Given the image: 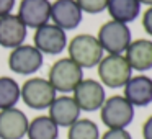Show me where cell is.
Listing matches in <instances>:
<instances>
[{"label": "cell", "instance_id": "cell-1", "mask_svg": "<svg viewBox=\"0 0 152 139\" xmlns=\"http://www.w3.org/2000/svg\"><path fill=\"white\" fill-rule=\"evenodd\" d=\"M67 53L70 59L82 69H93L103 59L105 51L100 46L96 36L88 33H80L67 43Z\"/></svg>", "mask_w": 152, "mask_h": 139}, {"label": "cell", "instance_id": "cell-2", "mask_svg": "<svg viewBox=\"0 0 152 139\" xmlns=\"http://www.w3.org/2000/svg\"><path fill=\"white\" fill-rule=\"evenodd\" d=\"M98 79L103 87L108 89H123L134 70L126 61L124 54H106L96 66Z\"/></svg>", "mask_w": 152, "mask_h": 139}, {"label": "cell", "instance_id": "cell-3", "mask_svg": "<svg viewBox=\"0 0 152 139\" xmlns=\"http://www.w3.org/2000/svg\"><path fill=\"white\" fill-rule=\"evenodd\" d=\"M98 111L102 123L108 129H126L136 116V108L123 95L106 97Z\"/></svg>", "mask_w": 152, "mask_h": 139}, {"label": "cell", "instance_id": "cell-4", "mask_svg": "<svg viewBox=\"0 0 152 139\" xmlns=\"http://www.w3.org/2000/svg\"><path fill=\"white\" fill-rule=\"evenodd\" d=\"M83 79V69L77 66L70 57H61L53 66L49 67L48 72V80L54 87L57 93L69 95L74 92L80 80Z\"/></svg>", "mask_w": 152, "mask_h": 139}, {"label": "cell", "instance_id": "cell-5", "mask_svg": "<svg viewBox=\"0 0 152 139\" xmlns=\"http://www.w3.org/2000/svg\"><path fill=\"white\" fill-rule=\"evenodd\" d=\"M96 40L106 54H124L132 41V34L126 23L108 20L100 26Z\"/></svg>", "mask_w": 152, "mask_h": 139}, {"label": "cell", "instance_id": "cell-6", "mask_svg": "<svg viewBox=\"0 0 152 139\" xmlns=\"http://www.w3.org/2000/svg\"><path fill=\"white\" fill-rule=\"evenodd\" d=\"M21 89V100L31 110H48L57 97V92L44 77H31L25 80Z\"/></svg>", "mask_w": 152, "mask_h": 139}, {"label": "cell", "instance_id": "cell-7", "mask_svg": "<svg viewBox=\"0 0 152 139\" xmlns=\"http://www.w3.org/2000/svg\"><path fill=\"white\" fill-rule=\"evenodd\" d=\"M33 46L46 56H59L64 49H67V33L54 23H46L36 28L33 34Z\"/></svg>", "mask_w": 152, "mask_h": 139}, {"label": "cell", "instance_id": "cell-8", "mask_svg": "<svg viewBox=\"0 0 152 139\" xmlns=\"http://www.w3.org/2000/svg\"><path fill=\"white\" fill-rule=\"evenodd\" d=\"M44 56L33 44H20L8 54V69L18 75H33L43 67Z\"/></svg>", "mask_w": 152, "mask_h": 139}, {"label": "cell", "instance_id": "cell-9", "mask_svg": "<svg viewBox=\"0 0 152 139\" xmlns=\"http://www.w3.org/2000/svg\"><path fill=\"white\" fill-rule=\"evenodd\" d=\"M72 97L79 105L80 111L93 113L98 111L106 100V90L100 80L95 79H82L80 83L74 89Z\"/></svg>", "mask_w": 152, "mask_h": 139}, {"label": "cell", "instance_id": "cell-10", "mask_svg": "<svg viewBox=\"0 0 152 139\" xmlns=\"http://www.w3.org/2000/svg\"><path fill=\"white\" fill-rule=\"evenodd\" d=\"M83 20V12L75 0H54L51 4V21L64 31L75 30Z\"/></svg>", "mask_w": 152, "mask_h": 139}, {"label": "cell", "instance_id": "cell-11", "mask_svg": "<svg viewBox=\"0 0 152 139\" xmlns=\"http://www.w3.org/2000/svg\"><path fill=\"white\" fill-rule=\"evenodd\" d=\"M18 18L26 28H36L51 21V2L49 0H20Z\"/></svg>", "mask_w": 152, "mask_h": 139}, {"label": "cell", "instance_id": "cell-12", "mask_svg": "<svg viewBox=\"0 0 152 139\" xmlns=\"http://www.w3.org/2000/svg\"><path fill=\"white\" fill-rule=\"evenodd\" d=\"M123 97L134 108H144L152 103V79L144 74L132 75L123 87Z\"/></svg>", "mask_w": 152, "mask_h": 139}, {"label": "cell", "instance_id": "cell-13", "mask_svg": "<svg viewBox=\"0 0 152 139\" xmlns=\"http://www.w3.org/2000/svg\"><path fill=\"white\" fill-rule=\"evenodd\" d=\"M28 116L20 108L0 110V139H23L28 129Z\"/></svg>", "mask_w": 152, "mask_h": 139}, {"label": "cell", "instance_id": "cell-14", "mask_svg": "<svg viewBox=\"0 0 152 139\" xmlns=\"http://www.w3.org/2000/svg\"><path fill=\"white\" fill-rule=\"evenodd\" d=\"M48 116L59 128H69L80 118V108L72 95H57L48 108Z\"/></svg>", "mask_w": 152, "mask_h": 139}, {"label": "cell", "instance_id": "cell-15", "mask_svg": "<svg viewBox=\"0 0 152 139\" xmlns=\"http://www.w3.org/2000/svg\"><path fill=\"white\" fill-rule=\"evenodd\" d=\"M28 28L18 18V15H5L0 17V46L13 49L26 40Z\"/></svg>", "mask_w": 152, "mask_h": 139}, {"label": "cell", "instance_id": "cell-16", "mask_svg": "<svg viewBox=\"0 0 152 139\" xmlns=\"http://www.w3.org/2000/svg\"><path fill=\"white\" fill-rule=\"evenodd\" d=\"M124 57L132 70L139 74L149 72L152 69V40L139 38L131 41L124 53Z\"/></svg>", "mask_w": 152, "mask_h": 139}, {"label": "cell", "instance_id": "cell-17", "mask_svg": "<svg viewBox=\"0 0 152 139\" xmlns=\"http://www.w3.org/2000/svg\"><path fill=\"white\" fill-rule=\"evenodd\" d=\"M141 8L142 5L139 0H108L106 12L110 13L111 20L121 21V23H132L141 17Z\"/></svg>", "mask_w": 152, "mask_h": 139}, {"label": "cell", "instance_id": "cell-18", "mask_svg": "<svg viewBox=\"0 0 152 139\" xmlns=\"http://www.w3.org/2000/svg\"><path fill=\"white\" fill-rule=\"evenodd\" d=\"M26 138L28 139H59V126L48 115L36 116L28 123Z\"/></svg>", "mask_w": 152, "mask_h": 139}, {"label": "cell", "instance_id": "cell-19", "mask_svg": "<svg viewBox=\"0 0 152 139\" xmlns=\"http://www.w3.org/2000/svg\"><path fill=\"white\" fill-rule=\"evenodd\" d=\"M21 100V89L13 77H0V110L17 106Z\"/></svg>", "mask_w": 152, "mask_h": 139}, {"label": "cell", "instance_id": "cell-20", "mask_svg": "<svg viewBox=\"0 0 152 139\" xmlns=\"http://www.w3.org/2000/svg\"><path fill=\"white\" fill-rule=\"evenodd\" d=\"M100 136L98 124L88 118H79L67 128V139H100Z\"/></svg>", "mask_w": 152, "mask_h": 139}, {"label": "cell", "instance_id": "cell-21", "mask_svg": "<svg viewBox=\"0 0 152 139\" xmlns=\"http://www.w3.org/2000/svg\"><path fill=\"white\" fill-rule=\"evenodd\" d=\"M79 4L80 10L83 13H90V15H98L102 12L106 10L108 0H75Z\"/></svg>", "mask_w": 152, "mask_h": 139}, {"label": "cell", "instance_id": "cell-22", "mask_svg": "<svg viewBox=\"0 0 152 139\" xmlns=\"http://www.w3.org/2000/svg\"><path fill=\"white\" fill-rule=\"evenodd\" d=\"M100 139H132V136L128 129H106Z\"/></svg>", "mask_w": 152, "mask_h": 139}, {"label": "cell", "instance_id": "cell-23", "mask_svg": "<svg viewBox=\"0 0 152 139\" xmlns=\"http://www.w3.org/2000/svg\"><path fill=\"white\" fill-rule=\"evenodd\" d=\"M142 28L149 36H152V5L145 8V12L142 13Z\"/></svg>", "mask_w": 152, "mask_h": 139}, {"label": "cell", "instance_id": "cell-24", "mask_svg": "<svg viewBox=\"0 0 152 139\" xmlns=\"http://www.w3.org/2000/svg\"><path fill=\"white\" fill-rule=\"evenodd\" d=\"M17 0H0V17H5V15H10L12 10L15 8Z\"/></svg>", "mask_w": 152, "mask_h": 139}, {"label": "cell", "instance_id": "cell-25", "mask_svg": "<svg viewBox=\"0 0 152 139\" xmlns=\"http://www.w3.org/2000/svg\"><path fill=\"white\" fill-rule=\"evenodd\" d=\"M142 138L144 139H152V115L145 118L142 123Z\"/></svg>", "mask_w": 152, "mask_h": 139}, {"label": "cell", "instance_id": "cell-26", "mask_svg": "<svg viewBox=\"0 0 152 139\" xmlns=\"http://www.w3.org/2000/svg\"><path fill=\"white\" fill-rule=\"evenodd\" d=\"M139 4H141V5H145V7H151V5H152V0H139Z\"/></svg>", "mask_w": 152, "mask_h": 139}]
</instances>
